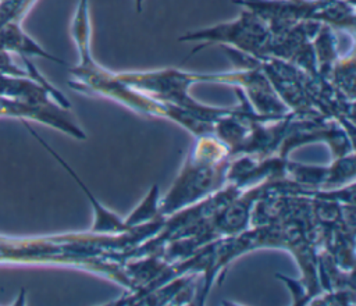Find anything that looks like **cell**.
Here are the masks:
<instances>
[{
  "label": "cell",
  "instance_id": "obj_1",
  "mask_svg": "<svg viewBox=\"0 0 356 306\" xmlns=\"http://www.w3.org/2000/svg\"><path fill=\"white\" fill-rule=\"evenodd\" d=\"M181 40L200 42L193 53L209 45L228 43L249 53L253 58L267 60L271 56L274 33L259 15L246 8L235 21L186 33Z\"/></svg>",
  "mask_w": 356,
  "mask_h": 306
},
{
  "label": "cell",
  "instance_id": "obj_2",
  "mask_svg": "<svg viewBox=\"0 0 356 306\" xmlns=\"http://www.w3.org/2000/svg\"><path fill=\"white\" fill-rule=\"evenodd\" d=\"M0 50H11L17 51L22 56H40L49 58L51 61L64 64L63 60L51 56L46 50H43L38 43H35L18 25V22H8L0 28Z\"/></svg>",
  "mask_w": 356,
  "mask_h": 306
},
{
  "label": "cell",
  "instance_id": "obj_3",
  "mask_svg": "<svg viewBox=\"0 0 356 306\" xmlns=\"http://www.w3.org/2000/svg\"><path fill=\"white\" fill-rule=\"evenodd\" d=\"M136 1V8H138V11H140V8H142V3H143V0H135Z\"/></svg>",
  "mask_w": 356,
  "mask_h": 306
},
{
  "label": "cell",
  "instance_id": "obj_4",
  "mask_svg": "<svg viewBox=\"0 0 356 306\" xmlns=\"http://www.w3.org/2000/svg\"><path fill=\"white\" fill-rule=\"evenodd\" d=\"M0 1H1V0H0Z\"/></svg>",
  "mask_w": 356,
  "mask_h": 306
}]
</instances>
